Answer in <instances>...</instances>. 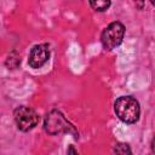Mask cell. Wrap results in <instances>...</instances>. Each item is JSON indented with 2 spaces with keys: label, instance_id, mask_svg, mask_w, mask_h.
I'll return each instance as SVG.
<instances>
[{
  "label": "cell",
  "instance_id": "obj_1",
  "mask_svg": "<svg viewBox=\"0 0 155 155\" xmlns=\"http://www.w3.org/2000/svg\"><path fill=\"white\" fill-rule=\"evenodd\" d=\"M114 111L122 122L136 124L139 120L140 105L139 102L132 96H122L115 101Z\"/></svg>",
  "mask_w": 155,
  "mask_h": 155
},
{
  "label": "cell",
  "instance_id": "obj_2",
  "mask_svg": "<svg viewBox=\"0 0 155 155\" xmlns=\"http://www.w3.org/2000/svg\"><path fill=\"white\" fill-rule=\"evenodd\" d=\"M44 130L51 136H56L59 133H71L75 138H78V132L75 127L57 109H53L46 114L44 120Z\"/></svg>",
  "mask_w": 155,
  "mask_h": 155
},
{
  "label": "cell",
  "instance_id": "obj_3",
  "mask_svg": "<svg viewBox=\"0 0 155 155\" xmlns=\"http://www.w3.org/2000/svg\"><path fill=\"white\" fill-rule=\"evenodd\" d=\"M124 35H125V25L121 22L115 21L109 23L101 34V42L103 48L107 51H111L116 48L122 42Z\"/></svg>",
  "mask_w": 155,
  "mask_h": 155
},
{
  "label": "cell",
  "instance_id": "obj_4",
  "mask_svg": "<svg viewBox=\"0 0 155 155\" xmlns=\"http://www.w3.org/2000/svg\"><path fill=\"white\" fill-rule=\"evenodd\" d=\"M13 119L18 130L22 132L31 131L39 124V120H40L38 113L33 108H29L25 105H21L15 109Z\"/></svg>",
  "mask_w": 155,
  "mask_h": 155
},
{
  "label": "cell",
  "instance_id": "obj_5",
  "mask_svg": "<svg viewBox=\"0 0 155 155\" xmlns=\"http://www.w3.org/2000/svg\"><path fill=\"white\" fill-rule=\"evenodd\" d=\"M50 59V46L47 44H38L34 45L29 52L28 64L34 68H41Z\"/></svg>",
  "mask_w": 155,
  "mask_h": 155
},
{
  "label": "cell",
  "instance_id": "obj_6",
  "mask_svg": "<svg viewBox=\"0 0 155 155\" xmlns=\"http://www.w3.org/2000/svg\"><path fill=\"white\" fill-rule=\"evenodd\" d=\"M5 64H6V67L8 69H16V68H18V65L21 64V56L17 53V51L13 50L12 52H10V54L6 58Z\"/></svg>",
  "mask_w": 155,
  "mask_h": 155
},
{
  "label": "cell",
  "instance_id": "obj_7",
  "mask_svg": "<svg viewBox=\"0 0 155 155\" xmlns=\"http://www.w3.org/2000/svg\"><path fill=\"white\" fill-rule=\"evenodd\" d=\"M88 2H90V6L94 11L103 12V11H107L110 7L111 0H88Z\"/></svg>",
  "mask_w": 155,
  "mask_h": 155
},
{
  "label": "cell",
  "instance_id": "obj_8",
  "mask_svg": "<svg viewBox=\"0 0 155 155\" xmlns=\"http://www.w3.org/2000/svg\"><path fill=\"white\" fill-rule=\"evenodd\" d=\"M114 153L116 154H121V155H125V154H131V148L127 143H116L114 145V149H113Z\"/></svg>",
  "mask_w": 155,
  "mask_h": 155
},
{
  "label": "cell",
  "instance_id": "obj_9",
  "mask_svg": "<svg viewBox=\"0 0 155 155\" xmlns=\"http://www.w3.org/2000/svg\"><path fill=\"white\" fill-rule=\"evenodd\" d=\"M133 4H134V6H136V8H138V10H143V8H144L145 0H133Z\"/></svg>",
  "mask_w": 155,
  "mask_h": 155
},
{
  "label": "cell",
  "instance_id": "obj_10",
  "mask_svg": "<svg viewBox=\"0 0 155 155\" xmlns=\"http://www.w3.org/2000/svg\"><path fill=\"white\" fill-rule=\"evenodd\" d=\"M150 148H151V151L155 154V136H154V138L151 139V143H150Z\"/></svg>",
  "mask_w": 155,
  "mask_h": 155
},
{
  "label": "cell",
  "instance_id": "obj_11",
  "mask_svg": "<svg viewBox=\"0 0 155 155\" xmlns=\"http://www.w3.org/2000/svg\"><path fill=\"white\" fill-rule=\"evenodd\" d=\"M68 153H75V154H76V150H74L73 147H70V148L68 149Z\"/></svg>",
  "mask_w": 155,
  "mask_h": 155
},
{
  "label": "cell",
  "instance_id": "obj_12",
  "mask_svg": "<svg viewBox=\"0 0 155 155\" xmlns=\"http://www.w3.org/2000/svg\"><path fill=\"white\" fill-rule=\"evenodd\" d=\"M150 2H151L153 6H155V0H150Z\"/></svg>",
  "mask_w": 155,
  "mask_h": 155
}]
</instances>
